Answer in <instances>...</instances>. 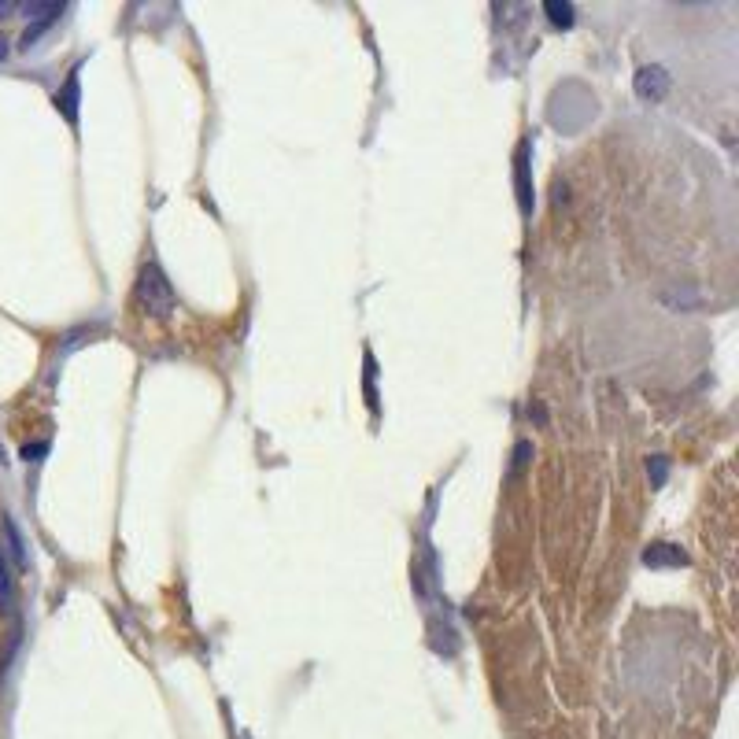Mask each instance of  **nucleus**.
Wrapping results in <instances>:
<instances>
[{
	"label": "nucleus",
	"mask_w": 739,
	"mask_h": 739,
	"mask_svg": "<svg viewBox=\"0 0 739 739\" xmlns=\"http://www.w3.org/2000/svg\"><path fill=\"white\" fill-rule=\"evenodd\" d=\"M137 303L156 318L174 315V307H178V296H174L170 281L163 278V270H159L156 263L141 267V274H137Z\"/></svg>",
	"instance_id": "nucleus-1"
},
{
	"label": "nucleus",
	"mask_w": 739,
	"mask_h": 739,
	"mask_svg": "<svg viewBox=\"0 0 739 739\" xmlns=\"http://www.w3.org/2000/svg\"><path fill=\"white\" fill-rule=\"evenodd\" d=\"M666 93H669L666 67L651 63V67H640V71H636V97H640V100H651V104H658V100H666Z\"/></svg>",
	"instance_id": "nucleus-2"
},
{
	"label": "nucleus",
	"mask_w": 739,
	"mask_h": 739,
	"mask_svg": "<svg viewBox=\"0 0 739 739\" xmlns=\"http://www.w3.org/2000/svg\"><path fill=\"white\" fill-rule=\"evenodd\" d=\"M518 204H521V215H533V182H529V141H521L518 145Z\"/></svg>",
	"instance_id": "nucleus-3"
},
{
	"label": "nucleus",
	"mask_w": 739,
	"mask_h": 739,
	"mask_svg": "<svg viewBox=\"0 0 739 739\" xmlns=\"http://www.w3.org/2000/svg\"><path fill=\"white\" fill-rule=\"evenodd\" d=\"M643 562L647 566H688V555L680 551L677 544H651L647 551H643Z\"/></svg>",
	"instance_id": "nucleus-4"
},
{
	"label": "nucleus",
	"mask_w": 739,
	"mask_h": 739,
	"mask_svg": "<svg viewBox=\"0 0 739 739\" xmlns=\"http://www.w3.org/2000/svg\"><path fill=\"white\" fill-rule=\"evenodd\" d=\"M56 108L67 115V122H78V67L71 71L67 85H63L60 93H56Z\"/></svg>",
	"instance_id": "nucleus-5"
},
{
	"label": "nucleus",
	"mask_w": 739,
	"mask_h": 739,
	"mask_svg": "<svg viewBox=\"0 0 739 739\" xmlns=\"http://www.w3.org/2000/svg\"><path fill=\"white\" fill-rule=\"evenodd\" d=\"M12 599H15L12 566H8V558H4V551H0V610H12Z\"/></svg>",
	"instance_id": "nucleus-6"
},
{
	"label": "nucleus",
	"mask_w": 739,
	"mask_h": 739,
	"mask_svg": "<svg viewBox=\"0 0 739 739\" xmlns=\"http://www.w3.org/2000/svg\"><path fill=\"white\" fill-rule=\"evenodd\" d=\"M544 12L551 15V23L555 26H573V4H555V0H547Z\"/></svg>",
	"instance_id": "nucleus-7"
},
{
	"label": "nucleus",
	"mask_w": 739,
	"mask_h": 739,
	"mask_svg": "<svg viewBox=\"0 0 739 739\" xmlns=\"http://www.w3.org/2000/svg\"><path fill=\"white\" fill-rule=\"evenodd\" d=\"M4 529H8V540H12L15 562H26V547H23V536H19V529H15V521L4 518Z\"/></svg>",
	"instance_id": "nucleus-8"
},
{
	"label": "nucleus",
	"mask_w": 739,
	"mask_h": 739,
	"mask_svg": "<svg viewBox=\"0 0 739 739\" xmlns=\"http://www.w3.org/2000/svg\"><path fill=\"white\" fill-rule=\"evenodd\" d=\"M647 470H651V477H655V485H662V481H666V459H651L647 462Z\"/></svg>",
	"instance_id": "nucleus-9"
},
{
	"label": "nucleus",
	"mask_w": 739,
	"mask_h": 739,
	"mask_svg": "<svg viewBox=\"0 0 739 739\" xmlns=\"http://www.w3.org/2000/svg\"><path fill=\"white\" fill-rule=\"evenodd\" d=\"M12 8H15V4H8V0H0V15H8Z\"/></svg>",
	"instance_id": "nucleus-10"
},
{
	"label": "nucleus",
	"mask_w": 739,
	"mask_h": 739,
	"mask_svg": "<svg viewBox=\"0 0 739 739\" xmlns=\"http://www.w3.org/2000/svg\"><path fill=\"white\" fill-rule=\"evenodd\" d=\"M4 56H8V41H4V37H0V60H4Z\"/></svg>",
	"instance_id": "nucleus-11"
}]
</instances>
